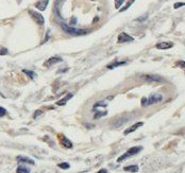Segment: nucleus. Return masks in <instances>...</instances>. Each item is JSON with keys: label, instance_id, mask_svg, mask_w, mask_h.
<instances>
[{"label": "nucleus", "instance_id": "6", "mask_svg": "<svg viewBox=\"0 0 185 173\" xmlns=\"http://www.w3.org/2000/svg\"><path fill=\"white\" fill-rule=\"evenodd\" d=\"M142 79L146 80L147 82H157V83H161V82L164 81L162 77L157 74H145L142 77Z\"/></svg>", "mask_w": 185, "mask_h": 173}, {"label": "nucleus", "instance_id": "5", "mask_svg": "<svg viewBox=\"0 0 185 173\" xmlns=\"http://www.w3.org/2000/svg\"><path fill=\"white\" fill-rule=\"evenodd\" d=\"M134 38L132 36H130L129 34H127L126 32H121L119 35H118V39L117 42L119 44H125V43H130V42H133Z\"/></svg>", "mask_w": 185, "mask_h": 173}, {"label": "nucleus", "instance_id": "19", "mask_svg": "<svg viewBox=\"0 0 185 173\" xmlns=\"http://www.w3.org/2000/svg\"><path fill=\"white\" fill-rule=\"evenodd\" d=\"M23 72L26 73V74L28 75L29 78L31 79V80H33L34 78H35V75H36V73L33 72V71H31V70H27V69H23Z\"/></svg>", "mask_w": 185, "mask_h": 173}, {"label": "nucleus", "instance_id": "13", "mask_svg": "<svg viewBox=\"0 0 185 173\" xmlns=\"http://www.w3.org/2000/svg\"><path fill=\"white\" fill-rule=\"evenodd\" d=\"M123 170L125 171H128V172H132V173H135L137 172L139 170V167L137 165H132V166H127V167L123 168Z\"/></svg>", "mask_w": 185, "mask_h": 173}, {"label": "nucleus", "instance_id": "20", "mask_svg": "<svg viewBox=\"0 0 185 173\" xmlns=\"http://www.w3.org/2000/svg\"><path fill=\"white\" fill-rule=\"evenodd\" d=\"M107 114V112H98L97 109H96V114L94 116V119H100L101 117H103L105 115Z\"/></svg>", "mask_w": 185, "mask_h": 173}, {"label": "nucleus", "instance_id": "17", "mask_svg": "<svg viewBox=\"0 0 185 173\" xmlns=\"http://www.w3.org/2000/svg\"><path fill=\"white\" fill-rule=\"evenodd\" d=\"M107 101H110V100H107ZM107 101L102 100V101H99V102H97V103H95V104H94V108H92V111H95V109L97 108V107H99V106L105 107V106L107 105Z\"/></svg>", "mask_w": 185, "mask_h": 173}, {"label": "nucleus", "instance_id": "9", "mask_svg": "<svg viewBox=\"0 0 185 173\" xmlns=\"http://www.w3.org/2000/svg\"><path fill=\"white\" fill-rule=\"evenodd\" d=\"M48 3H49V0H38L36 3H35V8L39 11H45L46 8H47Z\"/></svg>", "mask_w": 185, "mask_h": 173}, {"label": "nucleus", "instance_id": "28", "mask_svg": "<svg viewBox=\"0 0 185 173\" xmlns=\"http://www.w3.org/2000/svg\"><path fill=\"white\" fill-rule=\"evenodd\" d=\"M177 65L179 66V67L183 68V69L185 70V62H184V61H179V62H177Z\"/></svg>", "mask_w": 185, "mask_h": 173}, {"label": "nucleus", "instance_id": "26", "mask_svg": "<svg viewBox=\"0 0 185 173\" xmlns=\"http://www.w3.org/2000/svg\"><path fill=\"white\" fill-rule=\"evenodd\" d=\"M6 109L4 107H1L0 106V117H3V116H6Z\"/></svg>", "mask_w": 185, "mask_h": 173}, {"label": "nucleus", "instance_id": "14", "mask_svg": "<svg viewBox=\"0 0 185 173\" xmlns=\"http://www.w3.org/2000/svg\"><path fill=\"white\" fill-rule=\"evenodd\" d=\"M73 94H67V95L65 96L64 98L62 99V100H60V101H58V102H56V104H58V105H65V104L67 103V101L69 100L70 98H73Z\"/></svg>", "mask_w": 185, "mask_h": 173}, {"label": "nucleus", "instance_id": "25", "mask_svg": "<svg viewBox=\"0 0 185 173\" xmlns=\"http://www.w3.org/2000/svg\"><path fill=\"white\" fill-rule=\"evenodd\" d=\"M8 53H9V51L6 48L0 47V55H6V54H8Z\"/></svg>", "mask_w": 185, "mask_h": 173}, {"label": "nucleus", "instance_id": "16", "mask_svg": "<svg viewBox=\"0 0 185 173\" xmlns=\"http://www.w3.org/2000/svg\"><path fill=\"white\" fill-rule=\"evenodd\" d=\"M16 173H30V169L25 166H18L16 169Z\"/></svg>", "mask_w": 185, "mask_h": 173}, {"label": "nucleus", "instance_id": "3", "mask_svg": "<svg viewBox=\"0 0 185 173\" xmlns=\"http://www.w3.org/2000/svg\"><path fill=\"white\" fill-rule=\"evenodd\" d=\"M143 150V147H132V148H130L129 150L127 151L126 153L125 154H122L121 156H119L117 158V162H123L125 159H127V158H129V157H131V156H134V155H136V154H138L140 152V151Z\"/></svg>", "mask_w": 185, "mask_h": 173}, {"label": "nucleus", "instance_id": "2", "mask_svg": "<svg viewBox=\"0 0 185 173\" xmlns=\"http://www.w3.org/2000/svg\"><path fill=\"white\" fill-rule=\"evenodd\" d=\"M62 29L66 32V33L73 35V36H80V35H84L88 32V30H84V29H76L73 27H69V26L62 23Z\"/></svg>", "mask_w": 185, "mask_h": 173}, {"label": "nucleus", "instance_id": "29", "mask_svg": "<svg viewBox=\"0 0 185 173\" xmlns=\"http://www.w3.org/2000/svg\"><path fill=\"white\" fill-rule=\"evenodd\" d=\"M97 173H107V169H104V168H103V169H100V170H99Z\"/></svg>", "mask_w": 185, "mask_h": 173}, {"label": "nucleus", "instance_id": "15", "mask_svg": "<svg viewBox=\"0 0 185 173\" xmlns=\"http://www.w3.org/2000/svg\"><path fill=\"white\" fill-rule=\"evenodd\" d=\"M127 62L126 61H121V62H114L112 64H109L107 65V68L109 69H114V68L118 67V66H121V65H125Z\"/></svg>", "mask_w": 185, "mask_h": 173}, {"label": "nucleus", "instance_id": "18", "mask_svg": "<svg viewBox=\"0 0 185 173\" xmlns=\"http://www.w3.org/2000/svg\"><path fill=\"white\" fill-rule=\"evenodd\" d=\"M127 120H128V119H125V118H119V119H116V121L114 122V126H115V128H118V126L122 125L123 123L126 122Z\"/></svg>", "mask_w": 185, "mask_h": 173}, {"label": "nucleus", "instance_id": "1", "mask_svg": "<svg viewBox=\"0 0 185 173\" xmlns=\"http://www.w3.org/2000/svg\"><path fill=\"white\" fill-rule=\"evenodd\" d=\"M163 100V96L161 94H153L148 98H143L142 99V106L146 107V106H150L152 104L159 103Z\"/></svg>", "mask_w": 185, "mask_h": 173}, {"label": "nucleus", "instance_id": "24", "mask_svg": "<svg viewBox=\"0 0 185 173\" xmlns=\"http://www.w3.org/2000/svg\"><path fill=\"white\" fill-rule=\"evenodd\" d=\"M181 6H185V2H177V3H174V10H177V9L181 8Z\"/></svg>", "mask_w": 185, "mask_h": 173}, {"label": "nucleus", "instance_id": "30", "mask_svg": "<svg viewBox=\"0 0 185 173\" xmlns=\"http://www.w3.org/2000/svg\"><path fill=\"white\" fill-rule=\"evenodd\" d=\"M60 1H62V0H56V4H58V3H59Z\"/></svg>", "mask_w": 185, "mask_h": 173}, {"label": "nucleus", "instance_id": "22", "mask_svg": "<svg viewBox=\"0 0 185 173\" xmlns=\"http://www.w3.org/2000/svg\"><path fill=\"white\" fill-rule=\"evenodd\" d=\"M59 166L61 169H63V170H67V169H69L70 165L68 164V162H61V164H59Z\"/></svg>", "mask_w": 185, "mask_h": 173}, {"label": "nucleus", "instance_id": "4", "mask_svg": "<svg viewBox=\"0 0 185 173\" xmlns=\"http://www.w3.org/2000/svg\"><path fill=\"white\" fill-rule=\"evenodd\" d=\"M29 14H30V16L33 18V20L37 25L43 26L45 23V18H44V16L42 14H39L38 12L33 11V10H29Z\"/></svg>", "mask_w": 185, "mask_h": 173}, {"label": "nucleus", "instance_id": "12", "mask_svg": "<svg viewBox=\"0 0 185 173\" xmlns=\"http://www.w3.org/2000/svg\"><path fill=\"white\" fill-rule=\"evenodd\" d=\"M61 143H62V145H63V147H65V148H67V149L73 148V143H71V141H70L68 138H66L65 136H62Z\"/></svg>", "mask_w": 185, "mask_h": 173}, {"label": "nucleus", "instance_id": "10", "mask_svg": "<svg viewBox=\"0 0 185 173\" xmlns=\"http://www.w3.org/2000/svg\"><path fill=\"white\" fill-rule=\"evenodd\" d=\"M155 47L160 50H166V49H170V48L174 47V44L171 42H163V43H159Z\"/></svg>", "mask_w": 185, "mask_h": 173}, {"label": "nucleus", "instance_id": "23", "mask_svg": "<svg viewBox=\"0 0 185 173\" xmlns=\"http://www.w3.org/2000/svg\"><path fill=\"white\" fill-rule=\"evenodd\" d=\"M125 0H115V8L116 9H120V6L123 4Z\"/></svg>", "mask_w": 185, "mask_h": 173}, {"label": "nucleus", "instance_id": "21", "mask_svg": "<svg viewBox=\"0 0 185 173\" xmlns=\"http://www.w3.org/2000/svg\"><path fill=\"white\" fill-rule=\"evenodd\" d=\"M135 0H129V1H128V2H127V4L125 6H123V8H121L120 9V12H123V11H126V10H128V9L130 8V6H132V3L134 2Z\"/></svg>", "mask_w": 185, "mask_h": 173}, {"label": "nucleus", "instance_id": "27", "mask_svg": "<svg viewBox=\"0 0 185 173\" xmlns=\"http://www.w3.org/2000/svg\"><path fill=\"white\" fill-rule=\"evenodd\" d=\"M43 114V111H41V109H37L36 112L34 113L33 114V118L34 119H35V118H37V117H39V116H41V115Z\"/></svg>", "mask_w": 185, "mask_h": 173}, {"label": "nucleus", "instance_id": "7", "mask_svg": "<svg viewBox=\"0 0 185 173\" xmlns=\"http://www.w3.org/2000/svg\"><path fill=\"white\" fill-rule=\"evenodd\" d=\"M61 62H63V60H62V57H60V56H52V57H50V59H48L47 61L45 62V66H47V67H50L51 65H54L56 64V63H61Z\"/></svg>", "mask_w": 185, "mask_h": 173}, {"label": "nucleus", "instance_id": "11", "mask_svg": "<svg viewBox=\"0 0 185 173\" xmlns=\"http://www.w3.org/2000/svg\"><path fill=\"white\" fill-rule=\"evenodd\" d=\"M17 162H23V164H30V165H35V162L33 159L29 158V157L26 156H17L16 157Z\"/></svg>", "mask_w": 185, "mask_h": 173}, {"label": "nucleus", "instance_id": "8", "mask_svg": "<svg viewBox=\"0 0 185 173\" xmlns=\"http://www.w3.org/2000/svg\"><path fill=\"white\" fill-rule=\"evenodd\" d=\"M143 125H144V122H136V123H134L133 125H131L130 128H127L126 131L123 132V134H125V135L131 134V133H133V132L136 131L138 128H140V126H143Z\"/></svg>", "mask_w": 185, "mask_h": 173}]
</instances>
